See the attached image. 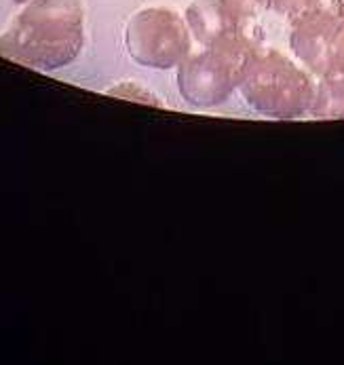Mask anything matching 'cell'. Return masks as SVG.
Masks as SVG:
<instances>
[{
  "mask_svg": "<svg viewBox=\"0 0 344 365\" xmlns=\"http://www.w3.org/2000/svg\"><path fill=\"white\" fill-rule=\"evenodd\" d=\"M85 43L81 0H30L0 34V55L36 70L72 63Z\"/></svg>",
  "mask_w": 344,
  "mask_h": 365,
  "instance_id": "6da1fadb",
  "label": "cell"
},
{
  "mask_svg": "<svg viewBox=\"0 0 344 365\" xmlns=\"http://www.w3.org/2000/svg\"><path fill=\"white\" fill-rule=\"evenodd\" d=\"M239 91L258 114L277 120L300 118L315 102L313 78L285 55L260 47L247 57Z\"/></svg>",
  "mask_w": 344,
  "mask_h": 365,
  "instance_id": "7a4b0ae2",
  "label": "cell"
},
{
  "mask_svg": "<svg viewBox=\"0 0 344 365\" xmlns=\"http://www.w3.org/2000/svg\"><path fill=\"white\" fill-rule=\"evenodd\" d=\"M258 45L237 30L205 51L188 55L178 66V89L191 106L211 108L226 102L239 89L247 57Z\"/></svg>",
  "mask_w": 344,
  "mask_h": 365,
  "instance_id": "3957f363",
  "label": "cell"
},
{
  "mask_svg": "<svg viewBox=\"0 0 344 365\" xmlns=\"http://www.w3.org/2000/svg\"><path fill=\"white\" fill-rule=\"evenodd\" d=\"M125 47L140 66L154 70L178 68L191 55V30L176 11L150 6L129 19Z\"/></svg>",
  "mask_w": 344,
  "mask_h": 365,
  "instance_id": "277c9868",
  "label": "cell"
},
{
  "mask_svg": "<svg viewBox=\"0 0 344 365\" xmlns=\"http://www.w3.org/2000/svg\"><path fill=\"white\" fill-rule=\"evenodd\" d=\"M292 53L308 72L321 76L344 51V24L334 9L321 4L292 19Z\"/></svg>",
  "mask_w": 344,
  "mask_h": 365,
  "instance_id": "5b68a950",
  "label": "cell"
},
{
  "mask_svg": "<svg viewBox=\"0 0 344 365\" xmlns=\"http://www.w3.org/2000/svg\"><path fill=\"white\" fill-rule=\"evenodd\" d=\"M186 24L193 36L203 47H209L218 43L220 38L243 30L241 24H237L220 0H197L186 9Z\"/></svg>",
  "mask_w": 344,
  "mask_h": 365,
  "instance_id": "8992f818",
  "label": "cell"
},
{
  "mask_svg": "<svg viewBox=\"0 0 344 365\" xmlns=\"http://www.w3.org/2000/svg\"><path fill=\"white\" fill-rule=\"evenodd\" d=\"M310 114L317 118H344V51L319 76Z\"/></svg>",
  "mask_w": 344,
  "mask_h": 365,
  "instance_id": "52a82bcc",
  "label": "cell"
},
{
  "mask_svg": "<svg viewBox=\"0 0 344 365\" xmlns=\"http://www.w3.org/2000/svg\"><path fill=\"white\" fill-rule=\"evenodd\" d=\"M226 13L241 26H246L251 17H256L262 11H270L275 0H220Z\"/></svg>",
  "mask_w": 344,
  "mask_h": 365,
  "instance_id": "ba28073f",
  "label": "cell"
},
{
  "mask_svg": "<svg viewBox=\"0 0 344 365\" xmlns=\"http://www.w3.org/2000/svg\"><path fill=\"white\" fill-rule=\"evenodd\" d=\"M108 93L114 96V98H125V100H133V102H140V104L161 106V100H156L146 87H142L138 83H118V85L110 87Z\"/></svg>",
  "mask_w": 344,
  "mask_h": 365,
  "instance_id": "9c48e42d",
  "label": "cell"
},
{
  "mask_svg": "<svg viewBox=\"0 0 344 365\" xmlns=\"http://www.w3.org/2000/svg\"><path fill=\"white\" fill-rule=\"evenodd\" d=\"M319 4H321V0H275L270 11H275L277 15H283L292 21L294 17L319 6Z\"/></svg>",
  "mask_w": 344,
  "mask_h": 365,
  "instance_id": "30bf717a",
  "label": "cell"
},
{
  "mask_svg": "<svg viewBox=\"0 0 344 365\" xmlns=\"http://www.w3.org/2000/svg\"><path fill=\"white\" fill-rule=\"evenodd\" d=\"M332 9L336 11V15L343 19L344 24V0H332Z\"/></svg>",
  "mask_w": 344,
  "mask_h": 365,
  "instance_id": "8fae6325",
  "label": "cell"
},
{
  "mask_svg": "<svg viewBox=\"0 0 344 365\" xmlns=\"http://www.w3.org/2000/svg\"><path fill=\"white\" fill-rule=\"evenodd\" d=\"M15 4H26V2H30V0H13Z\"/></svg>",
  "mask_w": 344,
  "mask_h": 365,
  "instance_id": "7c38bea8",
  "label": "cell"
}]
</instances>
